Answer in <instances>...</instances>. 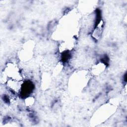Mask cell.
<instances>
[{"label":"cell","instance_id":"1","mask_svg":"<svg viewBox=\"0 0 127 127\" xmlns=\"http://www.w3.org/2000/svg\"><path fill=\"white\" fill-rule=\"evenodd\" d=\"M4 76L8 79L22 80V76L20 69L16 64L9 63L7 64L4 70Z\"/></svg>","mask_w":127,"mask_h":127},{"label":"cell","instance_id":"2","mask_svg":"<svg viewBox=\"0 0 127 127\" xmlns=\"http://www.w3.org/2000/svg\"><path fill=\"white\" fill-rule=\"evenodd\" d=\"M105 69V65L104 63H100L95 65L92 69V72L95 74H99L101 73Z\"/></svg>","mask_w":127,"mask_h":127}]
</instances>
